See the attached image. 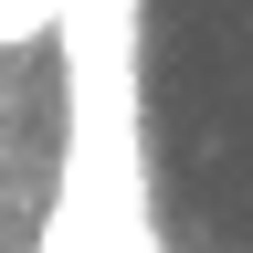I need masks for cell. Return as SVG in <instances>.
<instances>
[{
    "label": "cell",
    "instance_id": "cell-1",
    "mask_svg": "<svg viewBox=\"0 0 253 253\" xmlns=\"http://www.w3.org/2000/svg\"><path fill=\"white\" fill-rule=\"evenodd\" d=\"M53 21H63V0H0V53L53 42Z\"/></svg>",
    "mask_w": 253,
    "mask_h": 253
}]
</instances>
